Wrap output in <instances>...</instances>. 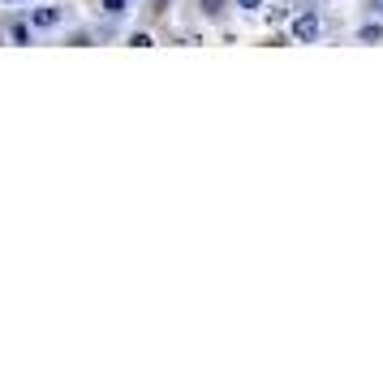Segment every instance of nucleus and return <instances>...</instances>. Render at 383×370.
<instances>
[{"label":"nucleus","mask_w":383,"mask_h":370,"mask_svg":"<svg viewBox=\"0 0 383 370\" xmlns=\"http://www.w3.org/2000/svg\"><path fill=\"white\" fill-rule=\"evenodd\" d=\"M293 35H297V39H314V35H319V18H314V13H302V18L293 22Z\"/></svg>","instance_id":"f257e3e1"},{"label":"nucleus","mask_w":383,"mask_h":370,"mask_svg":"<svg viewBox=\"0 0 383 370\" xmlns=\"http://www.w3.org/2000/svg\"><path fill=\"white\" fill-rule=\"evenodd\" d=\"M30 22H35V26H57V22H61V9H52V5H47V9H39Z\"/></svg>","instance_id":"f03ea898"},{"label":"nucleus","mask_w":383,"mask_h":370,"mask_svg":"<svg viewBox=\"0 0 383 370\" xmlns=\"http://www.w3.org/2000/svg\"><path fill=\"white\" fill-rule=\"evenodd\" d=\"M103 9H108V13H121V9H125V0H103Z\"/></svg>","instance_id":"7ed1b4c3"},{"label":"nucleus","mask_w":383,"mask_h":370,"mask_svg":"<svg viewBox=\"0 0 383 370\" xmlns=\"http://www.w3.org/2000/svg\"><path fill=\"white\" fill-rule=\"evenodd\" d=\"M202 5H207V13H220V0H202Z\"/></svg>","instance_id":"20e7f679"},{"label":"nucleus","mask_w":383,"mask_h":370,"mask_svg":"<svg viewBox=\"0 0 383 370\" xmlns=\"http://www.w3.org/2000/svg\"><path fill=\"white\" fill-rule=\"evenodd\" d=\"M241 5H246V9H258V5H263V0H241Z\"/></svg>","instance_id":"39448f33"},{"label":"nucleus","mask_w":383,"mask_h":370,"mask_svg":"<svg viewBox=\"0 0 383 370\" xmlns=\"http://www.w3.org/2000/svg\"><path fill=\"white\" fill-rule=\"evenodd\" d=\"M375 5H379V9H383V0H375Z\"/></svg>","instance_id":"423d86ee"}]
</instances>
